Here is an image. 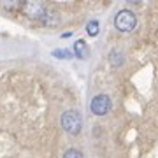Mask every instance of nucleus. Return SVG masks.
Wrapping results in <instances>:
<instances>
[{"label": "nucleus", "instance_id": "nucleus-1", "mask_svg": "<svg viewBox=\"0 0 158 158\" xmlns=\"http://www.w3.org/2000/svg\"><path fill=\"white\" fill-rule=\"evenodd\" d=\"M60 123H62V128L70 134V135H77L81 134V130H83V116L79 111H65L62 114V118H60Z\"/></svg>", "mask_w": 158, "mask_h": 158}, {"label": "nucleus", "instance_id": "nucleus-2", "mask_svg": "<svg viewBox=\"0 0 158 158\" xmlns=\"http://www.w3.org/2000/svg\"><path fill=\"white\" fill-rule=\"evenodd\" d=\"M114 27L119 32H132L137 27V16L128 9H121L114 16Z\"/></svg>", "mask_w": 158, "mask_h": 158}, {"label": "nucleus", "instance_id": "nucleus-3", "mask_svg": "<svg viewBox=\"0 0 158 158\" xmlns=\"http://www.w3.org/2000/svg\"><path fill=\"white\" fill-rule=\"evenodd\" d=\"M111 109H113V102H111L109 95H104V93L93 97L90 102V111L95 116H106L111 113Z\"/></svg>", "mask_w": 158, "mask_h": 158}, {"label": "nucleus", "instance_id": "nucleus-4", "mask_svg": "<svg viewBox=\"0 0 158 158\" xmlns=\"http://www.w3.org/2000/svg\"><path fill=\"white\" fill-rule=\"evenodd\" d=\"M23 9H25V12L28 14V18L40 19V21L48 23V16H49V12H48V9H46L44 4H40V2H27Z\"/></svg>", "mask_w": 158, "mask_h": 158}, {"label": "nucleus", "instance_id": "nucleus-5", "mask_svg": "<svg viewBox=\"0 0 158 158\" xmlns=\"http://www.w3.org/2000/svg\"><path fill=\"white\" fill-rule=\"evenodd\" d=\"M109 63H111V67L114 69H119L121 65L125 63V55L121 49H111V53H109Z\"/></svg>", "mask_w": 158, "mask_h": 158}, {"label": "nucleus", "instance_id": "nucleus-6", "mask_svg": "<svg viewBox=\"0 0 158 158\" xmlns=\"http://www.w3.org/2000/svg\"><path fill=\"white\" fill-rule=\"evenodd\" d=\"M74 53H76V56L81 58V60H86L88 55H90V49H88V44H86L85 40L79 39L76 44H74Z\"/></svg>", "mask_w": 158, "mask_h": 158}, {"label": "nucleus", "instance_id": "nucleus-7", "mask_svg": "<svg viewBox=\"0 0 158 158\" xmlns=\"http://www.w3.org/2000/svg\"><path fill=\"white\" fill-rule=\"evenodd\" d=\"M98 30H100V27H98V21H97V19H93V21H90L86 25V32H88V35H91V37H97V35H98Z\"/></svg>", "mask_w": 158, "mask_h": 158}, {"label": "nucleus", "instance_id": "nucleus-8", "mask_svg": "<svg viewBox=\"0 0 158 158\" xmlns=\"http://www.w3.org/2000/svg\"><path fill=\"white\" fill-rule=\"evenodd\" d=\"M53 56L70 60V58H74V53H72L70 49H55V51H53Z\"/></svg>", "mask_w": 158, "mask_h": 158}, {"label": "nucleus", "instance_id": "nucleus-9", "mask_svg": "<svg viewBox=\"0 0 158 158\" xmlns=\"http://www.w3.org/2000/svg\"><path fill=\"white\" fill-rule=\"evenodd\" d=\"M63 158H85V156H83V153L79 151V149L70 148V149H67V151L63 153Z\"/></svg>", "mask_w": 158, "mask_h": 158}]
</instances>
